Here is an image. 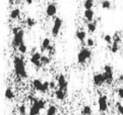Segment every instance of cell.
Instances as JSON below:
<instances>
[{"label":"cell","mask_w":123,"mask_h":115,"mask_svg":"<svg viewBox=\"0 0 123 115\" xmlns=\"http://www.w3.org/2000/svg\"><path fill=\"white\" fill-rule=\"evenodd\" d=\"M13 68H14V72L16 74V76H18L19 78H23V79H25L28 77L27 70H25V64L21 57L15 56L13 58Z\"/></svg>","instance_id":"cell-1"},{"label":"cell","mask_w":123,"mask_h":115,"mask_svg":"<svg viewBox=\"0 0 123 115\" xmlns=\"http://www.w3.org/2000/svg\"><path fill=\"white\" fill-rule=\"evenodd\" d=\"M13 33V39H12V47L14 48H18L21 43H24L25 31L19 27H15L12 30Z\"/></svg>","instance_id":"cell-2"},{"label":"cell","mask_w":123,"mask_h":115,"mask_svg":"<svg viewBox=\"0 0 123 115\" xmlns=\"http://www.w3.org/2000/svg\"><path fill=\"white\" fill-rule=\"evenodd\" d=\"M92 57V52L90 48L87 47H82L77 54V62L78 64H85L87 60H90Z\"/></svg>","instance_id":"cell-3"},{"label":"cell","mask_w":123,"mask_h":115,"mask_svg":"<svg viewBox=\"0 0 123 115\" xmlns=\"http://www.w3.org/2000/svg\"><path fill=\"white\" fill-rule=\"evenodd\" d=\"M104 76L105 79H106V83L107 84H112L113 80H114V77H113V68L111 67L110 65H105L104 67Z\"/></svg>","instance_id":"cell-4"},{"label":"cell","mask_w":123,"mask_h":115,"mask_svg":"<svg viewBox=\"0 0 123 115\" xmlns=\"http://www.w3.org/2000/svg\"><path fill=\"white\" fill-rule=\"evenodd\" d=\"M98 105H99V111L100 112H106L108 110V98L107 96H100L98 99Z\"/></svg>","instance_id":"cell-5"},{"label":"cell","mask_w":123,"mask_h":115,"mask_svg":"<svg viewBox=\"0 0 123 115\" xmlns=\"http://www.w3.org/2000/svg\"><path fill=\"white\" fill-rule=\"evenodd\" d=\"M62 23H63L62 19L59 18V17H56L54 20V23H53V27H52V34H53V37H57L59 34Z\"/></svg>","instance_id":"cell-6"},{"label":"cell","mask_w":123,"mask_h":115,"mask_svg":"<svg viewBox=\"0 0 123 115\" xmlns=\"http://www.w3.org/2000/svg\"><path fill=\"white\" fill-rule=\"evenodd\" d=\"M57 85H58L59 89L63 90L66 92L67 91V87H68V83L66 81V79H65V76L62 74L58 75V77H57Z\"/></svg>","instance_id":"cell-7"},{"label":"cell","mask_w":123,"mask_h":115,"mask_svg":"<svg viewBox=\"0 0 123 115\" xmlns=\"http://www.w3.org/2000/svg\"><path fill=\"white\" fill-rule=\"evenodd\" d=\"M30 99H32L33 104H32V106H31V108H30L29 114L30 115H39V114H40V112H41V108L39 107V105L37 103L38 99L33 98V97H30Z\"/></svg>","instance_id":"cell-8"},{"label":"cell","mask_w":123,"mask_h":115,"mask_svg":"<svg viewBox=\"0 0 123 115\" xmlns=\"http://www.w3.org/2000/svg\"><path fill=\"white\" fill-rule=\"evenodd\" d=\"M41 59H42V55L40 52H34L32 55V57H31L30 61L34 66H36L37 68H40L41 66H43L41 63Z\"/></svg>","instance_id":"cell-9"},{"label":"cell","mask_w":123,"mask_h":115,"mask_svg":"<svg viewBox=\"0 0 123 115\" xmlns=\"http://www.w3.org/2000/svg\"><path fill=\"white\" fill-rule=\"evenodd\" d=\"M93 82H94V84L96 86L101 87L104 83H106V79H105L104 74H101V73L95 74L94 77H93Z\"/></svg>","instance_id":"cell-10"},{"label":"cell","mask_w":123,"mask_h":115,"mask_svg":"<svg viewBox=\"0 0 123 115\" xmlns=\"http://www.w3.org/2000/svg\"><path fill=\"white\" fill-rule=\"evenodd\" d=\"M56 13H57L56 4H54V3H50L49 5L47 6V8H46V14H47V16L52 17V16H54Z\"/></svg>","instance_id":"cell-11"},{"label":"cell","mask_w":123,"mask_h":115,"mask_svg":"<svg viewBox=\"0 0 123 115\" xmlns=\"http://www.w3.org/2000/svg\"><path fill=\"white\" fill-rule=\"evenodd\" d=\"M83 15H85V18L89 21V22H93L94 20V17H95V12L93 9H86L83 13Z\"/></svg>","instance_id":"cell-12"},{"label":"cell","mask_w":123,"mask_h":115,"mask_svg":"<svg viewBox=\"0 0 123 115\" xmlns=\"http://www.w3.org/2000/svg\"><path fill=\"white\" fill-rule=\"evenodd\" d=\"M43 83L41 80H39V79H36V80H34L33 81V87H34V89L38 91V92H40L42 93L43 91Z\"/></svg>","instance_id":"cell-13"},{"label":"cell","mask_w":123,"mask_h":115,"mask_svg":"<svg viewBox=\"0 0 123 115\" xmlns=\"http://www.w3.org/2000/svg\"><path fill=\"white\" fill-rule=\"evenodd\" d=\"M55 97H56L57 100L62 101V100L65 99V97H66V92L63 91V90H61V89H57L55 91Z\"/></svg>","instance_id":"cell-14"},{"label":"cell","mask_w":123,"mask_h":115,"mask_svg":"<svg viewBox=\"0 0 123 115\" xmlns=\"http://www.w3.org/2000/svg\"><path fill=\"white\" fill-rule=\"evenodd\" d=\"M10 18L11 19H16V18H18V17L20 16V9L19 8H14V9H12L10 11Z\"/></svg>","instance_id":"cell-15"},{"label":"cell","mask_w":123,"mask_h":115,"mask_svg":"<svg viewBox=\"0 0 123 115\" xmlns=\"http://www.w3.org/2000/svg\"><path fill=\"white\" fill-rule=\"evenodd\" d=\"M4 96L7 100H12L14 98V92L12 91L11 88H7L5 90V93H4Z\"/></svg>","instance_id":"cell-16"},{"label":"cell","mask_w":123,"mask_h":115,"mask_svg":"<svg viewBox=\"0 0 123 115\" xmlns=\"http://www.w3.org/2000/svg\"><path fill=\"white\" fill-rule=\"evenodd\" d=\"M51 46V41H50V38H44L43 39V42H42V46H41V50L42 51H45V50H48V47H49Z\"/></svg>","instance_id":"cell-17"},{"label":"cell","mask_w":123,"mask_h":115,"mask_svg":"<svg viewBox=\"0 0 123 115\" xmlns=\"http://www.w3.org/2000/svg\"><path fill=\"white\" fill-rule=\"evenodd\" d=\"M76 37L78 41H80V42H83L86 39V33L85 30H77L76 31Z\"/></svg>","instance_id":"cell-18"},{"label":"cell","mask_w":123,"mask_h":115,"mask_svg":"<svg viewBox=\"0 0 123 115\" xmlns=\"http://www.w3.org/2000/svg\"><path fill=\"white\" fill-rule=\"evenodd\" d=\"M93 113V110H92V107L89 105L86 106H83L82 109H81V114L82 115H92Z\"/></svg>","instance_id":"cell-19"},{"label":"cell","mask_w":123,"mask_h":115,"mask_svg":"<svg viewBox=\"0 0 123 115\" xmlns=\"http://www.w3.org/2000/svg\"><path fill=\"white\" fill-rule=\"evenodd\" d=\"M57 112V108H56V106L54 105H50L49 106V108L47 109V112L45 115H55Z\"/></svg>","instance_id":"cell-20"},{"label":"cell","mask_w":123,"mask_h":115,"mask_svg":"<svg viewBox=\"0 0 123 115\" xmlns=\"http://www.w3.org/2000/svg\"><path fill=\"white\" fill-rule=\"evenodd\" d=\"M86 27H87V30H89L91 33H94L97 29V23L96 22H89L86 25Z\"/></svg>","instance_id":"cell-21"},{"label":"cell","mask_w":123,"mask_h":115,"mask_svg":"<svg viewBox=\"0 0 123 115\" xmlns=\"http://www.w3.org/2000/svg\"><path fill=\"white\" fill-rule=\"evenodd\" d=\"M25 23H27V25L29 26V27H33V26L36 25L37 21L35 20L34 18H32V17H28L27 20H25Z\"/></svg>","instance_id":"cell-22"},{"label":"cell","mask_w":123,"mask_h":115,"mask_svg":"<svg viewBox=\"0 0 123 115\" xmlns=\"http://www.w3.org/2000/svg\"><path fill=\"white\" fill-rule=\"evenodd\" d=\"M101 5H102V8H104V9H110L111 8V2L109 0H103Z\"/></svg>","instance_id":"cell-23"},{"label":"cell","mask_w":123,"mask_h":115,"mask_svg":"<svg viewBox=\"0 0 123 115\" xmlns=\"http://www.w3.org/2000/svg\"><path fill=\"white\" fill-rule=\"evenodd\" d=\"M93 6H94V1L93 0H86V2H85L86 10V9H93Z\"/></svg>","instance_id":"cell-24"},{"label":"cell","mask_w":123,"mask_h":115,"mask_svg":"<svg viewBox=\"0 0 123 115\" xmlns=\"http://www.w3.org/2000/svg\"><path fill=\"white\" fill-rule=\"evenodd\" d=\"M119 51V43H115L113 42L112 46H111V52L112 54H116Z\"/></svg>","instance_id":"cell-25"},{"label":"cell","mask_w":123,"mask_h":115,"mask_svg":"<svg viewBox=\"0 0 123 115\" xmlns=\"http://www.w3.org/2000/svg\"><path fill=\"white\" fill-rule=\"evenodd\" d=\"M121 42V37H120V34L119 32H115L113 35V42H115V43H120Z\"/></svg>","instance_id":"cell-26"},{"label":"cell","mask_w":123,"mask_h":115,"mask_svg":"<svg viewBox=\"0 0 123 115\" xmlns=\"http://www.w3.org/2000/svg\"><path fill=\"white\" fill-rule=\"evenodd\" d=\"M50 58L49 57H47V56H42V59H41V63L43 66H46L50 63Z\"/></svg>","instance_id":"cell-27"},{"label":"cell","mask_w":123,"mask_h":115,"mask_svg":"<svg viewBox=\"0 0 123 115\" xmlns=\"http://www.w3.org/2000/svg\"><path fill=\"white\" fill-rule=\"evenodd\" d=\"M104 41L106 42L108 45H112V43H113V37H111L110 34H106L104 37Z\"/></svg>","instance_id":"cell-28"},{"label":"cell","mask_w":123,"mask_h":115,"mask_svg":"<svg viewBox=\"0 0 123 115\" xmlns=\"http://www.w3.org/2000/svg\"><path fill=\"white\" fill-rule=\"evenodd\" d=\"M18 51H19L20 54H25V52H28V47H27V46L25 45V42H24V43H21V45L19 46Z\"/></svg>","instance_id":"cell-29"},{"label":"cell","mask_w":123,"mask_h":115,"mask_svg":"<svg viewBox=\"0 0 123 115\" xmlns=\"http://www.w3.org/2000/svg\"><path fill=\"white\" fill-rule=\"evenodd\" d=\"M37 103H38V105H39V107L41 108V110L45 109V107H46V102H45V101H44L43 99H38V100H37Z\"/></svg>","instance_id":"cell-30"},{"label":"cell","mask_w":123,"mask_h":115,"mask_svg":"<svg viewBox=\"0 0 123 115\" xmlns=\"http://www.w3.org/2000/svg\"><path fill=\"white\" fill-rule=\"evenodd\" d=\"M18 113L20 115H25L27 114V107L25 105H20L18 107Z\"/></svg>","instance_id":"cell-31"},{"label":"cell","mask_w":123,"mask_h":115,"mask_svg":"<svg viewBox=\"0 0 123 115\" xmlns=\"http://www.w3.org/2000/svg\"><path fill=\"white\" fill-rule=\"evenodd\" d=\"M116 107H117V111L120 115H123V104L117 102L116 103Z\"/></svg>","instance_id":"cell-32"},{"label":"cell","mask_w":123,"mask_h":115,"mask_svg":"<svg viewBox=\"0 0 123 115\" xmlns=\"http://www.w3.org/2000/svg\"><path fill=\"white\" fill-rule=\"evenodd\" d=\"M94 45H95V42H94L93 38H87L86 39V46L89 47H93Z\"/></svg>","instance_id":"cell-33"},{"label":"cell","mask_w":123,"mask_h":115,"mask_svg":"<svg viewBox=\"0 0 123 115\" xmlns=\"http://www.w3.org/2000/svg\"><path fill=\"white\" fill-rule=\"evenodd\" d=\"M117 94L120 99H123V87H120L119 89L117 90Z\"/></svg>","instance_id":"cell-34"},{"label":"cell","mask_w":123,"mask_h":115,"mask_svg":"<svg viewBox=\"0 0 123 115\" xmlns=\"http://www.w3.org/2000/svg\"><path fill=\"white\" fill-rule=\"evenodd\" d=\"M55 87H56V83L54 81H51L50 82V89H55Z\"/></svg>","instance_id":"cell-35"},{"label":"cell","mask_w":123,"mask_h":115,"mask_svg":"<svg viewBox=\"0 0 123 115\" xmlns=\"http://www.w3.org/2000/svg\"><path fill=\"white\" fill-rule=\"evenodd\" d=\"M33 1H34V0H25V2H27L28 4H32Z\"/></svg>","instance_id":"cell-36"},{"label":"cell","mask_w":123,"mask_h":115,"mask_svg":"<svg viewBox=\"0 0 123 115\" xmlns=\"http://www.w3.org/2000/svg\"><path fill=\"white\" fill-rule=\"evenodd\" d=\"M119 81H123V75H120V76H119Z\"/></svg>","instance_id":"cell-37"},{"label":"cell","mask_w":123,"mask_h":115,"mask_svg":"<svg viewBox=\"0 0 123 115\" xmlns=\"http://www.w3.org/2000/svg\"><path fill=\"white\" fill-rule=\"evenodd\" d=\"M15 1V0H8V2H9V4H13V2Z\"/></svg>","instance_id":"cell-38"}]
</instances>
